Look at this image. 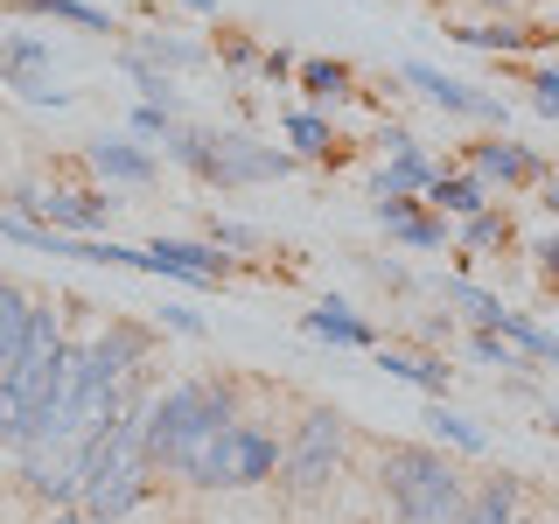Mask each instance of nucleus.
Wrapping results in <instances>:
<instances>
[{
    "label": "nucleus",
    "mask_w": 559,
    "mask_h": 524,
    "mask_svg": "<svg viewBox=\"0 0 559 524\" xmlns=\"http://www.w3.org/2000/svg\"><path fill=\"white\" fill-rule=\"evenodd\" d=\"M245 413L238 378H175L168 392H154L147 406V462L154 476H182L197 489L210 448L224 441V427Z\"/></svg>",
    "instance_id": "1"
},
{
    "label": "nucleus",
    "mask_w": 559,
    "mask_h": 524,
    "mask_svg": "<svg viewBox=\"0 0 559 524\" xmlns=\"http://www.w3.org/2000/svg\"><path fill=\"white\" fill-rule=\"evenodd\" d=\"M378 489L392 497L399 524H462V503H468L462 468L441 448H419V441L378 448Z\"/></svg>",
    "instance_id": "2"
},
{
    "label": "nucleus",
    "mask_w": 559,
    "mask_h": 524,
    "mask_svg": "<svg viewBox=\"0 0 559 524\" xmlns=\"http://www.w3.org/2000/svg\"><path fill=\"white\" fill-rule=\"evenodd\" d=\"M168 162H182L210 189H252V182H280V175L301 168L287 147H266V140H252L238 127L217 133V127H182V119L168 127Z\"/></svg>",
    "instance_id": "3"
},
{
    "label": "nucleus",
    "mask_w": 559,
    "mask_h": 524,
    "mask_svg": "<svg viewBox=\"0 0 559 524\" xmlns=\"http://www.w3.org/2000/svg\"><path fill=\"white\" fill-rule=\"evenodd\" d=\"M343 454H349V419H343L336 406H308L301 419H294L287 448H280V489H287L294 503L336 489Z\"/></svg>",
    "instance_id": "4"
},
{
    "label": "nucleus",
    "mask_w": 559,
    "mask_h": 524,
    "mask_svg": "<svg viewBox=\"0 0 559 524\" xmlns=\"http://www.w3.org/2000/svg\"><path fill=\"white\" fill-rule=\"evenodd\" d=\"M280 448L287 441H280L259 413H238L231 427H224V441L210 448L197 489H259V483H273L280 476Z\"/></svg>",
    "instance_id": "5"
},
{
    "label": "nucleus",
    "mask_w": 559,
    "mask_h": 524,
    "mask_svg": "<svg viewBox=\"0 0 559 524\" xmlns=\"http://www.w3.org/2000/svg\"><path fill=\"white\" fill-rule=\"evenodd\" d=\"M84 349H92V384L119 392V384H133V378H140V364L154 357V329H147V322H133V314H112V322H105Z\"/></svg>",
    "instance_id": "6"
},
{
    "label": "nucleus",
    "mask_w": 559,
    "mask_h": 524,
    "mask_svg": "<svg viewBox=\"0 0 559 524\" xmlns=\"http://www.w3.org/2000/svg\"><path fill=\"white\" fill-rule=\"evenodd\" d=\"M140 273L189 279V287H224L231 279V252H217L210 238H154V245H140Z\"/></svg>",
    "instance_id": "7"
},
{
    "label": "nucleus",
    "mask_w": 559,
    "mask_h": 524,
    "mask_svg": "<svg viewBox=\"0 0 559 524\" xmlns=\"http://www.w3.org/2000/svg\"><path fill=\"white\" fill-rule=\"evenodd\" d=\"M399 84H413L427 105H441V112H454V119H483V127H503V119H511L503 98H489V92L448 78V70H433V63H399Z\"/></svg>",
    "instance_id": "8"
},
{
    "label": "nucleus",
    "mask_w": 559,
    "mask_h": 524,
    "mask_svg": "<svg viewBox=\"0 0 559 524\" xmlns=\"http://www.w3.org/2000/svg\"><path fill=\"white\" fill-rule=\"evenodd\" d=\"M462 162H468V175H476L483 189H489V182H497V189H538V182L552 175V168L538 162L532 147H518V140H503V133L468 140V147H462Z\"/></svg>",
    "instance_id": "9"
},
{
    "label": "nucleus",
    "mask_w": 559,
    "mask_h": 524,
    "mask_svg": "<svg viewBox=\"0 0 559 524\" xmlns=\"http://www.w3.org/2000/svg\"><path fill=\"white\" fill-rule=\"evenodd\" d=\"M49 43H35V35H0V84H14L28 105H70L63 84H49Z\"/></svg>",
    "instance_id": "10"
},
{
    "label": "nucleus",
    "mask_w": 559,
    "mask_h": 524,
    "mask_svg": "<svg viewBox=\"0 0 559 524\" xmlns=\"http://www.w3.org/2000/svg\"><path fill=\"white\" fill-rule=\"evenodd\" d=\"M35 224L57 231V238H98L105 224H112V196H105V189H43Z\"/></svg>",
    "instance_id": "11"
},
{
    "label": "nucleus",
    "mask_w": 559,
    "mask_h": 524,
    "mask_svg": "<svg viewBox=\"0 0 559 524\" xmlns=\"http://www.w3.org/2000/svg\"><path fill=\"white\" fill-rule=\"evenodd\" d=\"M441 35H454V43H468V49H497V57H518V49L552 43V28H546V22H524V14H489V22H448Z\"/></svg>",
    "instance_id": "12"
},
{
    "label": "nucleus",
    "mask_w": 559,
    "mask_h": 524,
    "mask_svg": "<svg viewBox=\"0 0 559 524\" xmlns=\"http://www.w3.org/2000/svg\"><path fill=\"white\" fill-rule=\"evenodd\" d=\"M371 217L406 245V252H441L448 245V217H433L419 196H384V203H371Z\"/></svg>",
    "instance_id": "13"
},
{
    "label": "nucleus",
    "mask_w": 559,
    "mask_h": 524,
    "mask_svg": "<svg viewBox=\"0 0 559 524\" xmlns=\"http://www.w3.org/2000/svg\"><path fill=\"white\" fill-rule=\"evenodd\" d=\"M378 140L392 147V168L371 175V196H378V203H384V196H419V189L441 175V168L427 162V154H419V140H413L406 127H392V133H378Z\"/></svg>",
    "instance_id": "14"
},
{
    "label": "nucleus",
    "mask_w": 559,
    "mask_h": 524,
    "mask_svg": "<svg viewBox=\"0 0 559 524\" xmlns=\"http://www.w3.org/2000/svg\"><path fill=\"white\" fill-rule=\"evenodd\" d=\"M84 162H92L105 182H119V189H154L162 182V168H154V154L147 147H133V140H92V147H84Z\"/></svg>",
    "instance_id": "15"
},
{
    "label": "nucleus",
    "mask_w": 559,
    "mask_h": 524,
    "mask_svg": "<svg viewBox=\"0 0 559 524\" xmlns=\"http://www.w3.org/2000/svg\"><path fill=\"white\" fill-rule=\"evenodd\" d=\"M127 63H147V70H162V78H175V70H197L210 49L197 43H182V35H168V28H147V35H133L127 49H119Z\"/></svg>",
    "instance_id": "16"
},
{
    "label": "nucleus",
    "mask_w": 559,
    "mask_h": 524,
    "mask_svg": "<svg viewBox=\"0 0 559 524\" xmlns=\"http://www.w3.org/2000/svg\"><path fill=\"white\" fill-rule=\"evenodd\" d=\"M301 329H308V336H322V343H343V349H371V343H378L371 322H364L349 301H336V294H329V301H314V308L301 314Z\"/></svg>",
    "instance_id": "17"
},
{
    "label": "nucleus",
    "mask_w": 559,
    "mask_h": 524,
    "mask_svg": "<svg viewBox=\"0 0 559 524\" xmlns=\"http://www.w3.org/2000/svg\"><path fill=\"white\" fill-rule=\"evenodd\" d=\"M524 511V483L518 476H483L462 503V524H518Z\"/></svg>",
    "instance_id": "18"
},
{
    "label": "nucleus",
    "mask_w": 559,
    "mask_h": 524,
    "mask_svg": "<svg viewBox=\"0 0 559 524\" xmlns=\"http://www.w3.org/2000/svg\"><path fill=\"white\" fill-rule=\"evenodd\" d=\"M8 14L22 22H63V28H84V35H112V14L92 8V0H0Z\"/></svg>",
    "instance_id": "19"
},
{
    "label": "nucleus",
    "mask_w": 559,
    "mask_h": 524,
    "mask_svg": "<svg viewBox=\"0 0 559 524\" xmlns=\"http://www.w3.org/2000/svg\"><path fill=\"white\" fill-rule=\"evenodd\" d=\"M419 203H427L433 217H476V210H489V189L462 168V175H433V182L419 189Z\"/></svg>",
    "instance_id": "20"
},
{
    "label": "nucleus",
    "mask_w": 559,
    "mask_h": 524,
    "mask_svg": "<svg viewBox=\"0 0 559 524\" xmlns=\"http://www.w3.org/2000/svg\"><path fill=\"white\" fill-rule=\"evenodd\" d=\"M28 322H35V294L22 287V279H0V378H8L14 357H22Z\"/></svg>",
    "instance_id": "21"
},
{
    "label": "nucleus",
    "mask_w": 559,
    "mask_h": 524,
    "mask_svg": "<svg viewBox=\"0 0 559 524\" xmlns=\"http://www.w3.org/2000/svg\"><path fill=\"white\" fill-rule=\"evenodd\" d=\"M378 364H384V371H392V378H406V384H419V392H427V398H441L448 392V357H433V349H378Z\"/></svg>",
    "instance_id": "22"
},
{
    "label": "nucleus",
    "mask_w": 559,
    "mask_h": 524,
    "mask_svg": "<svg viewBox=\"0 0 559 524\" xmlns=\"http://www.w3.org/2000/svg\"><path fill=\"white\" fill-rule=\"evenodd\" d=\"M280 133H287L294 162H329V154H336V127H329L314 105H308V112H287V127H280Z\"/></svg>",
    "instance_id": "23"
},
{
    "label": "nucleus",
    "mask_w": 559,
    "mask_h": 524,
    "mask_svg": "<svg viewBox=\"0 0 559 524\" xmlns=\"http://www.w3.org/2000/svg\"><path fill=\"white\" fill-rule=\"evenodd\" d=\"M294 78H301V92L314 105H329V98H349V78H357V70H349L343 57H301V63H294Z\"/></svg>",
    "instance_id": "24"
},
{
    "label": "nucleus",
    "mask_w": 559,
    "mask_h": 524,
    "mask_svg": "<svg viewBox=\"0 0 559 524\" xmlns=\"http://www.w3.org/2000/svg\"><path fill=\"white\" fill-rule=\"evenodd\" d=\"M511 349H524V364H559V336L552 329H538L532 314H518V308H503V329H497Z\"/></svg>",
    "instance_id": "25"
},
{
    "label": "nucleus",
    "mask_w": 559,
    "mask_h": 524,
    "mask_svg": "<svg viewBox=\"0 0 559 524\" xmlns=\"http://www.w3.org/2000/svg\"><path fill=\"white\" fill-rule=\"evenodd\" d=\"M511 245V217L503 210H476V217H462V231H454V252L476 259V252H503Z\"/></svg>",
    "instance_id": "26"
},
{
    "label": "nucleus",
    "mask_w": 559,
    "mask_h": 524,
    "mask_svg": "<svg viewBox=\"0 0 559 524\" xmlns=\"http://www.w3.org/2000/svg\"><path fill=\"white\" fill-rule=\"evenodd\" d=\"M441 294H448V301L462 308L476 329H503V301H497V294H483V287H468L462 273H454V279H441Z\"/></svg>",
    "instance_id": "27"
},
{
    "label": "nucleus",
    "mask_w": 559,
    "mask_h": 524,
    "mask_svg": "<svg viewBox=\"0 0 559 524\" xmlns=\"http://www.w3.org/2000/svg\"><path fill=\"white\" fill-rule=\"evenodd\" d=\"M427 427L441 433L448 448H462V454H489V433H483V427H468L462 413H448V398H433V406H427Z\"/></svg>",
    "instance_id": "28"
},
{
    "label": "nucleus",
    "mask_w": 559,
    "mask_h": 524,
    "mask_svg": "<svg viewBox=\"0 0 559 524\" xmlns=\"http://www.w3.org/2000/svg\"><path fill=\"white\" fill-rule=\"evenodd\" d=\"M119 70H127V78L140 84V105H154V112H175V84L162 78V70H147V63H127V57H119Z\"/></svg>",
    "instance_id": "29"
},
{
    "label": "nucleus",
    "mask_w": 559,
    "mask_h": 524,
    "mask_svg": "<svg viewBox=\"0 0 559 524\" xmlns=\"http://www.w3.org/2000/svg\"><path fill=\"white\" fill-rule=\"evenodd\" d=\"M259 57H266V49H259L252 35H238V28H217V63H224V70H259Z\"/></svg>",
    "instance_id": "30"
},
{
    "label": "nucleus",
    "mask_w": 559,
    "mask_h": 524,
    "mask_svg": "<svg viewBox=\"0 0 559 524\" xmlns=\"http://www.w3.org/2000/svg\"><path fill=\"white\" fill-rule=\"evenodd\" d=\"M210 245H217V252H259V245H266V231H252V224H210Z\"/></svg>",
    "instance_id": "31"
},
{
    "label": "nucleus",
    "mask_w": 559,
    "mask_h": 524,
    "mask_svg": "<svg viewBox=\"0 0 559 524\" xmlns=\"http://www.w3.org/2000/svg\"><path fill=\"white\" fill-rule=\"evenodd\" d=\"M524 84H532V105H538V112H546V119H559V63H538Z\"/></svg>",
    "instance_id": "32"
},
{
    "label": "nucleus",
    "mask_w": 559,
    "mask_h": 524,
    "mask_svg": "<svg viewBox=\"0 0 559 524\" xmlns=\"http://www.w3.org/2000/svg\"><path fill=\"white\" fill-rule=\"evenodd\" d=\"M468 349H476V357H483V364H503V371H511V364H524V357H518V349H511V343H503V336H497V329H476V336H468Z\"/></svg>",
    "instance_id": "33"
},
{
    "label": "nucleus",
    "mask_w": 559,
    "mask_h": 524,
    "mask_svg": "<svg viewBox=\"0 0 559 524\" xmlns=\"http://www.w3.org/2000/svg\"><path fill=\"white\" fill-rule=\"evenodd\" d=\"M294 63H301V57H294V49H266V57H259V78L287 84V78H294Z\"/></svg>",
    "instance_id": "34"
},
{
    "label": "nucleus",
    "mask_w": 559,
    "mask_h": 524,
    "mask_svg": "<svg viewBox=\"0 0 559 524\" xmlns=\"http://www.w3.org/2000/svg\"><path fill=\"white\" fill-rule=\"evenodd\" d=\"M168 127H175V112H154V105L133 112V133H147V140H168Z\"/></svg>",
    "instance_id": "35"
},
{
    "label": "nucleus",
    "mask_w": 559,
    "mask_h": 524,
    "mask_svg": "<svg viewBox=\"0 0 559 524\" xmlns=\"http://www.w3.org/2000/svg\"><path fill=\"white\" fill-rule=\"evenodd\" d=\"M162 322L175 329V336H203V314H189V308H162Z\"/></svg>",
    "instance_id": "36"
},
{
    "label": "nucleus",
    "mask_w": 559,
    "mask_h": 524,
    "mask_svg": "<svg viewBox=\"0 0 559 524\" xmlns=\"http://www.w3.org/2000/svg\"><path fill=\"white\" fill-rule=\"evenodd\" d=\"M538 259H546V279H552V287H559V231H552L546 245H538Z\"/></svg>",
    "instance_id": "37"
},
{
    "label": "nucleus",
    "mask_w": 559,
    "mask_h": 524,
    "mask_svg": "<svg viewBox=\"0 0 559 524\" xmlns=\"http://www.w3.org/2000/svg\"><path fill=\"white\" fill-rule=\"evenodd\" d=\"M489 14H524V0H483Z\"/></svg>",
    "instance_id": "38"
},
{
    "label": "nucleus",
    "mask_w": 559,
    "mask_h": 524,
    "mask_svg": "<svg viewBox=\"0 0 559 524\" xmlns=\"http://www.w3.org/2000/svg\"><path fill=\"white\" fill-rule=\"evenodd\" d=\"M189 8H197V14H217V8H224V0H189Z\"/></svg>",
    "instance_id": "39"
},
{
    "label": "nucleus",
    "mask_w": 559,
    "mask_h": 524,
    "mask_svg": "<svg viewBox=\"0 0 559 524\" xmlns=\"http://www.w3.org/2000/svg\"><path fill=\"white\" fill-rule=\"evenodd\" d=\"M49 524H84V517H78V511H57V517H49Z\"/></svg>",
    "instance_id": "40"
},
{
    "label": "nucleus",
    "mask_w": 559,
    "mask_h": 524,
    "mask_svg": "<svg viewBox=\"0 0 559 524\" xmlns=\"http://www.w3.org/2000/svg\"><path fill=\"white\" fill-rule=\"evenodd\" d=\"M546 427H552V433H559V413H546Z\"/></svg>",
    "instance_id": "41"
},
{
    "label": "nucleus",
    "mask_w": 559,
    "mask_h": 524,
    "mask_svg": "<svg viewBox=\"0 0 559 524\" xmlns=\"http://www.w3.org/2000/svg\"><path fill=\"white\" fill-rule=\"evenodd\" d=\"M518 524H524V517H518ZM546 524H559V517H546Z\"/></svg>",
    "instance_id": "42"
},
{
    "label": "nucleus",
    "mask_w": 559,
    "mask_h": 524,
    "mask_svg": "<svg viewBox=\"0 0 559 524\" xmlns=\"http://www.w3.org/2000/svg\"><path fill=\"white\" fill-rule=\"evenodd\" d=\"M552 182H559V175H552Z\"/></svg>",
    "instance_id": "43"
}]
</instances>
